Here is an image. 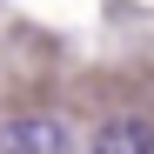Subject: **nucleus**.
<instances>
[{"label":"nucleus","mask_w":154,"mask_h":154,"mask_svg":"<svg viewBox=\"0 0 154 154\" xmlns=\"http://www.w3.org/2000/svg\"><path fill=\"white\" fill-rule=\"evenodd\" d=\"M0 147H14V154H27V147H34V154H67L74 134H67L60 121H14L7 134H0Z\"/></svg>","instance_id":"nucleus-1"},{"label":"nucleus","mask_w":154,"mask_h":154,"mask_svg":"<svg viewBox=\"0 0 154 154\" xmlns=\"http://www.w3.org/2000/svg\"><path fill=\"white\" fill-rule=\"evenodd\" d=\"M94 147H100V154H147V147H154V127H147V121H107V127L94 134Z\"/></svg>","instance_id":"nucleus-2"}]
</instances>
